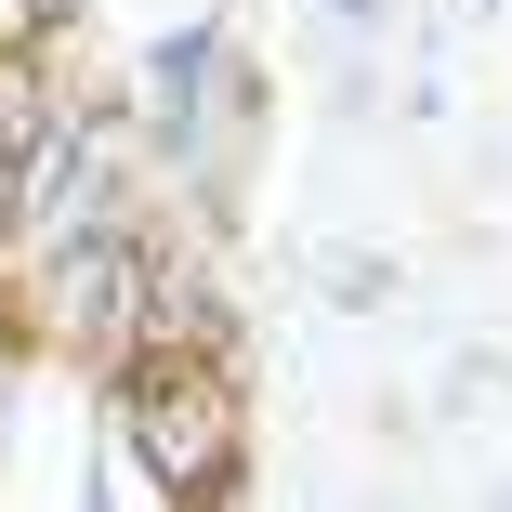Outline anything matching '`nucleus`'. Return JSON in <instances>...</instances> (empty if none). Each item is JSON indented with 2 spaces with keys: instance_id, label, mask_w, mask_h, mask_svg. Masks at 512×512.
<instances>
[{
  "instance_id": "f257e3e1",
  "label": "nucleus",
  "mask_w": 512,
  "mask_h": 512,
  "mask_svg": "<svg viewBox=\"0 0 512 512\" xmlns=\"http://www.w3.org/2000/svg\"><path fill=\"white\" fill-rule=\"evenodd\" d=\"M132 434L158 460V486H237V394H224V355H197V342H145L132 381Z\"/></svg>"
}]
</instances>
